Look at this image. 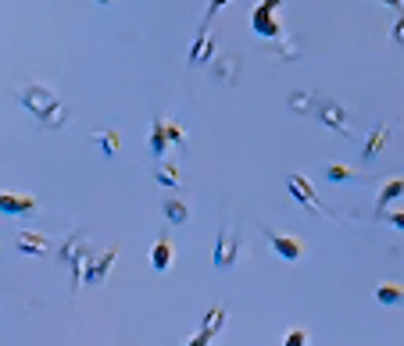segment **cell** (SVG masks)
Here are the masks:
<instances>
[{
  "mask_svg": "<svg viewBox=\"0 0 404 346\" xmlns=\"http://www.w3.org/2000/svg\"><path fill=\"white\" fill-rule=\"evenodd\" d=\"M18 100H22V107L32 114L43 129H65L69 125V107L57 100V93L50 86L29 82V86L18 89Z\"/></svg>",
  "mask_w": 404,
  "mask_h": 346,
  "instance_id": "6da1fadb",
  "label": "cell"
},
{
  "mask_svg": "<svg viewBox=\"0 0 404 346\" xmlns=\"http://www.w3.org/2000/svg\"><path fill=\"white\" fill-rule=\"evenodd\" d=\"M93 250H90V243H86V236L83 233H72L69 240H65V247H61V261L69 264V271H72V293H79L83 290V271H86V257H90Z\"/></svg>",
  "mask_w": 404,
  "mask_h": 346,
  "instance_id": "7a4b0ae2",
  "label": "cell"
},
{
  "mask_svg": "<svg viewBox=\"0 0 404 346\" xmlns=\"http://www.w3.org/2000/svg\"><path fill=\"white\" fill-rule=\"evenodd\" d=\"M315 118L326 125V129H333L336 136H351V118H347V107H343L340 100H333V97H315Z\"/></svg>",
  "mask_w": 404,
  "mask_h": 346,
  "instance_id": "3957f363",
  "label": "cell"
},
{
  "mask_svg": "<svg viewBox=\"0 0 404 346\" xmlns=\"http://www.w3.org/2000/svg\"><path fill=\"white\" fill-rule=\"evenodd\" d=\"M283 8V0H261V4L254 8V15H251V29L261 36V39H275V36H283V25L275 22V11Z\"/></svg>",
  "mask_w": 404,
  "mask_h": 346,
  "instance_id": "277c9868",
  "label": "cell"
},
{
  "mask_svg": "<svg viewBox=\"0 0 404 346\" xmlns=\"http://www.w3.org/2000/svg\"><path fill=\"white\" fill-rule=\"evenodd\" d=\"M119 261V250H104V254H90L86 257V271H83V282L86 285H104L107 282V271Z\"/></svg>",
  "mask_w": 404,
  "mask_h": 346,
  "instance_id": "5b68a950",
  "label": "cell"
},
{
  "mask_svg": "<svg viewBox=\"0 0 404 346\" xmlns=\"http://www.w3.org/2000/svg\"><path fill=\"white\" fill-rule=\"evenodd\" d=\"M237 250H240V236H233V228L222 225L218 233V243H215V268H233L237 264Z\"/></svg>",
  "mask_w": 404,
  "mask_h": 346,
  "instance_id": "8992f818",
  "label": "cell"
},
{
  "mask_svg": "<svg viewBox=\"0 0 404 346\" xmlns=\"http://www.w3.org/2000/svg\"><path fill=\"white\" fill-rule=\"evenodd\" d=\"M286 190L294 193V200H297L304 211H315V214H329V211L322 207V200L315 197V190H311V183H308V179H301V175H290V179H286Z\"/></svg>",
  "mask_w": 404,
  "mask_h": 346,
  "instance_id": "52a82bcc",
  "label": "cell"
},
{
  "mask_svg": "<svg viewBox=\"0 0 404 346\" xmlns=\"http://www.w3.org/2000/svg\"><path fill=\"white\" fill-rule=\"evenodd\" d=\"M265 236H268L275 257H283V261H301L304 257V243L297 236H279V233H265Z\"/></svg>",
  "mask_w": 404,
  "mask_h": 346,
  "instance_id": "ba28073f",
  "label": "cell"
},
{
  "mask_svg": "<svg viewBox=\"0 0 404 346\" xmlns=\"http://www.w3.org/2000/svg\"><path fill=\"white\" fill-rule=\"evenodd\" d=\"M225 325V307H211L208 311V318H204V325H201V332L190 339L194 346H204V342H211L215 335H218V328Z\"/></svg>",
  "mask_w": 404,
  "mask_h": 346,
  "instance_id": "9c48e42d",
  "label": "cell"
},
{
  "mask_svg": "<svg viewBox=\"0 0 404 346\" xmlns=\"http://www.w3.org/2000/svg\"><path fill=\"white\" fill-rule=\"evenodd\" d=\"M0 211L4 214H32L36 211V197H29V193H0Z\"/></svg>",
  "mask_w": 404,
  "mask_h": 346,
  "instance_id": "30bf717a",
  "label": "cell"
},
{
  "mask_svg": "<svg viewBox=\"0 0 404 346\" xmlns=\"http://www.w3.org/2000/svg\"><path fill=\"white\" fill-rule=\"evenodd\" d=\"M211 75H215V82H222V86H233L237 82V75H240V57H222V61H215L211 65Z\"/></svg>",
  "mask_w": 404,
  "mask_h": 346,
  "instance_id": "8fae6325",
  "label": "cell"
},
{
  "mask_svg": "<svg viewBox=\"0 0 404 346\" xmlns=\"http://www.w3.org/2000/svg\"><path fill=\"white\" fill-rule=\"evenodd\" d=\"M376 300L386 304V307L404 304V285H397V282H379V285H376Z\"/></svg>",
  "mask_w": 404,
  "mask_h": 346,
  "instance_id": "7c38bea8",
  "label": "cell"
},
{
  "mask_svg": "<svg viewBox=\"0 0 404 346\" xmlns=\"http://www.w3.org/2000/svg\"><path fill=\"white\" fill-rule=\"evenodd\" d=\"M47 236H40V233H18V250L22 254H29V257H36V254H47Z\"/></svg>",
  "mask_w": 404,
  "mask_h": 346,
  "instance_id": "4fadbf2b",
  "label": "cell"
},
{
  "mask_svg": "<svg viewBox=\"0 0 404 346\" xmlns=\"http://www.w3.org/2000/svg\"><path fill=\"white\" fill-rule=\"evenodd\" d=\"M150 268L154 271H168L172 268V243L168 240H158L154 250H150Z\"/></svg>",
  "mask_w": 404,
  "mask_h": 346,
  "instance_id": "5bb4252c",
  "label": "cell"
},
{
  "mask_svg": "<svg viewBox=\"0 0 404 346\" xmlns=\"http://www.w3.org/2000/svg\"><path fill=\"white\" fill-rule=\"evenodd\" d=\"M168 143H172V140H168V125H165V118H154V129H150V154L161 157Z\"/></svg>",
  "mask_w": 404,
  "mask_h": 346,
  "instance_id": "9a60e30c",
  "label": "cell"
},
{
  "mask_svg": "<svg viewBox=\"0 0 404 346\" xmlns=\"http://www.w3.org/2000/svg\"><path fill=\"white\" fill-rule=\"evenodd\" d=\"M386 136H390V129H386V125L372 129V132H369V140H365V150H362V157H365V161H372V157H376V154L386 147Z\"/></svg>",
  "mask_w": 404,
  "mask_h": 346,
  "instance_id": "2e32d148",
  "label": "cell"
},
{
  "mask_svg": "<svg viewBox=\"0 0 404 346\" xmlns=\"http://www.w3.org/2000/svg\"><path fill=\"white\" fill-rule=\"evenodd\" d=\"M404 197V179H390L383 190H379V200H376V211H383L386 204H393V200H400Z\"/></svg>",
  "mask_w": 404,
  "mask_h": 346,
  "instance_id": "e0dca14e",
  "label": "cell"
},
{
  "mask_svg": "<svg viewBox=\"0 0 404 346\" xmlns=\"http://www.w3.org/2000/svg\"><path fill=\"white\" fill-rule=\"evenodd\" d=\"M165 218H168L172 225H186V218H190V207H186L183 200H165Z\"/></svg>",
  "mask_w": 404,
  "mask_h": 346,
  "instance_id": "ac0fdd59",
  "label": "cell"
},
{
  "mask_svg": "<svg viewBox=\"0 0 404 346\" xmlns=\"http://www.w3.org/2000/svg\"><path fill=\"white\" fill-rule=\"evenodd\" d=\"M119 140H122V136L114 132V129H104V132H97V143L104 147V154H107V157H114V154H119Z\"/></svg>",
  "mask_w": 404,
  "mask_h": 346,
  "instance_id": "d6986e66",
  "label": "cell"
},
{
  "mask_svg": "<svg viewBox=\"0 0 404 346\" xmlns=\"http://www.w3.org/2000/svg\"><path fill=\"white\" fill-rule=\"evenodd\" d=\"M290 111H294V114L315 111V93H294V97H290Z\"/></svg>",
  "mask_w": 404,
  "mask_h": 346,
  "instance_id": "ffe728a7",
  "label": "cell"
},
{
  "mask_svg": "<svg viewBox=\"0 0 404 346\" xmlns=\"http://www.w3.org/2000/svg\"><path fill=\"white\" fill-rule=\"evenodd\" d=\"M322 171H326L329 183H347V179H355V171H351L347 164H326Z\"/></svg>",
  "mask_w": 404,
  "mask_h": 346,
  "instance_id": "44dd1931",
  "label": "cell"
},
{
  "mask_svg": "<svg viewBox=\"0 0 404 346\" xmlns=\"http://www.w3.org/2000/svg\"><path fill=\"white\" fill-rule=\"evenodd\" d=\"M158 183H161V186H179V171L172 168V164H161V168H158Z\"/></svg>",
  "mask_w": 404,
  "mask_h": 346,
  "instance_id": "7402d4cb",
  "label": "cell"
},
{
  "mask_svg": "<svg viewBox=\"0 0 404 346\" xmlns=\"http://www.w3.org/2000/svg\"><path fill=\"white\" fill-rule=\"evenodd\" d=\"M297 54H301V47H297L290 36H286V39L279 43V57H283V61H297Z\"/></svg>",
  "mask_w": 404,
  "mask_h": 346,
  "instance_id": "603a6c76",
  "label": "cell"
},
{
  "mask_svg": "<svg viewBox=\"0 0 404 346\" xmlns=\"http://www.w3.org/2000/svg\"><path fill=\"white\" fill-rule=\"evenodd\" d=\"M165 125H168V140H172V143H176V147H186V132H183L176 122H168V118H165Z\"/></svg>",
  "mask_w": 404,
  "mask_h": 346,
  "instance_id": "cb8c5ba5",
  "label": "cell"
},
{
  "mask_svg": "<svg viewBox=\"0 0 404 346\" xmlns=\"http://www.w3.org/2000/svg\"><path fill=\"white\" fill-rule=\"evenodd\" d=\"M283 342H286V346H304V342H308V332H301V328H290Z\"/></svg>",
  "mask_w": 404,
  "mask_h": 346,
  "instance_id": "d4e9b609",
  "label": "cell"
},
{
  "mask_svg": "<svg viewBox=\"0 0 404 346\" xmlns=\"http://www.w3.org/2000/svg\"><path fill=\"white\" fill-rule=\"evenodd\" d=\"M393 43H400L404 47V15L397 18V25H393Z\"/></svg>",
  "mask_w": 404,
  "mask_h": 346,
  "instance_id": "484cf974",
  "label": "cell"
},
{
  "mask_svg": "<svg viewBox=\"0 0 404 346\" xmlns=\"http://www.w3.org/2000/svg\"><path fill=\"white\" fill-rule=\"evenodd\" d=\"M390 225H393V228H400V233H404V211H393V214H390Z\"/></svg>",
  "mask_w": 404,
  "mask_h": 346,
  "instance_id": "4316f807",
  "label": "cell"
},
{
  "mask_svg": "<svg viewBox=\"0 0 404 346\" xmlns=\"http://www.w3.org/2000/svg\"><path fill=\"white\" fill-rule=\"evenodd\" d=\"M225 4H229V0H211V4H208V18H211V15H215V11H222V8H225Z\"/></svg>",
  "mask_w": 404,
  "mask_h": 346,
  "instance_id": "83f0119b",
  "label": "cell"
},
{
  "mask_svg": "<svg viewBox=\"0 0 404 346\" xmlns=\"http://www.w3.org/2000/svg\"><path fill=\"white\" fill-rule=\"evenodd\" d=\"M383 4H390V8H404V0H383Z\"/></svg>",
  "mask_w": 404,
  "mask_h": 346,
  "instance_id": "f1b7e54d",
  "label": "cell"
},
{
  "mask_svg": "<svg viewBox=\"0 0 404 346\" xmlns=\"http://www.w3.org/2000/svg\"><path fill=\"white\" fill-rule=\"evenodd\" d=\"M97 4H111V0H97Z\"/></svg>",
  "mask_w": 404,
  "mask_h": 346,
  "instance_id": "f546056e",
  "label": "cell"
}]
</instances>
